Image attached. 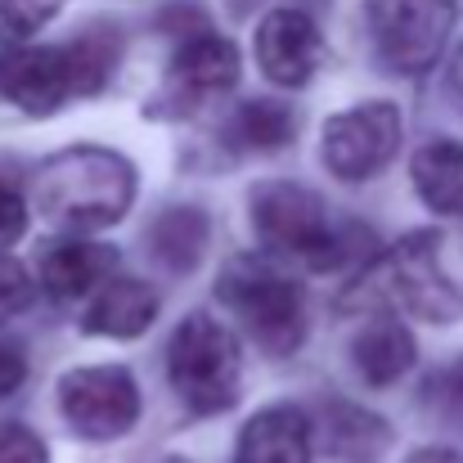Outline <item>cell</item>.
<instances>
[{
	"mask_svg": "<svg viewBox=\"0 0 463 463\" xmlns=\"http://www.w3.org/2000/svg\"><path fill=\"white\" fill-rule=\"evenodd\" d=\"M136 166L113 149L72 145L36 171V212L54 230H104L127 216Z\"/></svg>",
	"mask_w": 463,
	"mask_h": 463,
	"instance_id": "1",
	"label": "cell"
},
{
	"mask_svg": "<svg viewBox=\"0 0 463 463\" xmlns=\"http://www.w3.org/2000/svg\"><path fill=\"white\" fill-rule=\"evenodd\" d=\"M225 307L243 319L252 342L270 355H293L307 337V302L288 270L257 257H234L216 284Z\"/></svg>",
	"mask_w": 463,
	"mask_h": 463,
	"instance_id": "2",
	"label": "cell"
},
{
	"mask_svg": "<svg viewBox=\"0 0 463 463\" xmlns=\"http://www.w3.org/2000/svg\"><path fill=\"white\" fill-rule=\"evenodd\" d=\"M166 373L175 396L194 414H221L239 401L243 383V355L234 333L212 315H189L166 346Z\"/></svg>",
	"mask_w": 463,
	"mask_h": 463,
	"instance_id": "3",
	"label": "cell"
},
{
	"mask_svg": "<svg viewBox=\"0 0 463 463\" xmlns=\"http://www.w3.org/2000/svg\"><path fill=\"white\" fill-rule=\"evenodd\" d=\"M248 207H252V225L270 243V252L302 261L310 270H333V266H342V257L351 261V248H342V234L328 225L324 203L302 184H284V180L257 184Z\"/></svg>",
	"mask_w": 463,
	"mask_h": 463,
	"instance_id": "4",
	"label": "cell"
},
{
	"mask_svg": "<svg viewBox=\"0 0 463 463\" xmlns=\"http://www.w3.org/2000/svg\"><path fill=\"white\" fill-rule=\"evenodd\" d=\"M437 248H441V234H410V239H401V243L360 279V288L369 284L378 298L414 310L419 319H432V324L459 319L463 293L446 279V270H441V261H437Z\"/></svg>",
	"mask_w": 463,
	"mask_h": 463,
	"instance_id": "5",
	"label": "cell"
},
{
	"mask_svg": "<svg viewBox=\"0 0 463 463\" xmlns=\"http://www.w3.org/2000/svg\"><path fill=\"white\" fill-rule=\"evenodd\" d=\"M59 405L77 437L113 441L140 419V387L122 364H86L59 378Z\"/></svg>",
	"mask_w": 463,
	"mask_h": 463,
	"instance_id": "6",
	"label": "cell"
},
{
	"mask_svg": "<svg viewBox=\"0 0 463 463\" xmlns=\"http://www.w3.org/2000/svg\"><path fill=\"white\" fill-rule=\"evenodd\" d=\"M455 27V0H369V32L396 72H428Z\"/></svg>",
	"mask_w": 463,
	"mask_h": 463,
	"instance_id": "7",
	"label": "cell"
},
{
	"mask_svg": "<svg viewBox=\"0 0 463 463\" xmlns=\"http://www.w3.org/2000/svg\"><path fill=\"white\" fill-rule=\"evenodd\" d=\"M401 136H405L401 109L387 104V99L333 113L328 127H324V140H319L324 166L337 180H369L401 154Z\"/></svg>",
	"mask_w": 463,
	"mask_h": 463,
	"instance_id": "8",
	"label": "cell"
},
{
	"mask_svg": "<svg viewBox=\"0 0 463 463\" xmlns=\"http://www.w3.org/2000/svg\"><path fill=\"white\" fill-rule=\"evenodd\" d=\"M0 95L23 113H54L77 95V68L68 45H5L0 50Z\"/></svg>",
	"mask_w": 463,
	"mask_h": 463,
	"instance_id": "9",
	"label": "cell"
},
{
	"mask_svg": "<svg viewBox=\"0 0 463 463\" xmlns=\"http://www.w3.org/2000/svg\"><path fill=\"white\" fill-rule=\"evenodd\" d=\"M257 63L275 86H307L324 63V36L302 9H270L257 27Z\"/></svg>",
	"mask_w": 463,
	"mask_h": 463,
	"instance_id": "10",
	"label": "cell"
},
{
	"mask_svg": "<svg viewBox=\"0 0 463 463\" xmlns=\"http://www.w3.org/2000/svg\"><path fill=\"white\" fill-rule=\"evenodd\" d=\"M414 355H419L414 333H410L392 310L373 315V319L355 333V342H351V360H355V369H360V378H364L369 387H392V383H401V378L414 369Z\"/></svg>",
	"mask_w": 463,
	"mask_h": 463,
	"instance_id": "11",
	"label": "cell"
},
{
	"mask_svg": "<svg viewBox=\"0 0 463 463\" xmlns=\"http://www.w3.org/2000/svg\"><path fill=\"white\" fill-rule=\"evenodd\" d=\"M113 261L118 252L104 248V243H59L41 257V288L54 298V302H77V298H90L109 284L113 275Z\"/></svg>",
	"mask_w": 463,
	"mask_h": 463,
	"instance_id": "12",
	"label": "cell"
},
{
	"mask_svg": "<svg viewBox=\"0 0 463 463\" xmlns=\"http://www.w3.org/2000/svg\"><path fill=\"white\" fill-rule=\"evenodd\" d=\"M239 463H310V423L302 410L275 405L243 423Z\"/></svg>",
	"mask_w": 463,
	"mask_h": 463,
	"instance_id": "13",
	"label": "cell"
},
{
	"mask_svg": "<svg viewBox=\"0 0 463 463\" xmlns=\"http://www.w3.org/2000/svg\"><path fill=\"white\" fill-rule=\"evenodd\" d=\"M166 77H171V86H180L189 95H221L239 81V50L225 36H212V32L184 36L171 54Z\"/></svg>",
	"mask_w": 463,
	"mask_h": 463,
	"instance_id": "14",
	"label": "cell"
},
{
	"mask_svg": "<svg viewBox=\"0 0 463 463\" xmlns=\"http://www.w3.org/2000/svg\"><path fill=\"white\" fill-rule=\"evenodd\" d=\"M154 319H157V298H154V288L140 284V279H109L95 293V302L86 307V315H81L86 333H95V337H122V342L140 337Z\"/></svg>",
	"mask_w": 463,
	"mask_h": 463,
	"instance_id": "15",
	"label": "cell"
},
{
	"mask_svg": "<svg viewBox=\"0 0 463 463\" xmlns=\"http://www.w3.org/2000/svg\"><path fill=\"white\" fill-rule=\"evenodd\" d=\"M419 198L437 216H463V145L459 140H432L410 162Z\"/></svg>",
	"mask_w": 463,
	"mask_h": 463,
	"instance_id": "16",
	"label": "cell"
},
{
	"mask_svg": "<svg viewBox=\"0 0 463 463\" xmlns=\"http://www.w3.org/2000/svg\"><path fill=\"white\" fill-rule=\"evenodd\" d=\"M324 432H328V450L346 463H373L392 441V432L378 414L355 410L346 401H333L324 410Z\"/></svg>",
	"mask_w": 463,
	"mask_h": 463,
	"instance_id": "17",
	"label": "cell"
},
{
	"mask_svg": "<svg viewBox=\"0 0 463 463\" xmlns=\"http://www.w3.org/2000/svg\"><path fill=\"white\" fill-rule=\"evenodd\" d=\"M149 248L166 270H194L203 261L207 248V216L198 207H171L157 216V225L149 230Z\"/></svg>",
	"mask_w": 463,
	"mask_h": 463,
	"instance_id": "18",
	"label": "cell"
},
{
	"mask_svg": "<svg viewBox=\"0 0 463 463\" xmlns=\"http://www.w3.org/2000/svg\"><path fill=\"white\" fill-rule=\"evenodd\" d=\"M234 131L248 149H284L293 136H298V122L284 104H270V99H257V104H243L239 118H234Z\"/></svg>",
	"mask_w": 463,
	"mask_h": 463,
	"instance_id": "19",
	"label": "cell"
},
{
	"mask_svg": "<svg viewBox=\"0 0 463 463\" xmlns=\"http://www.w3.org/2000/svg\"><path fill=\"white\" fill-rule=\"evenodd\" d=\"M68 50H72V68H77V95L104 90V81L118 63V36L95 27V32H81L77 41H68Z\"/></svg>",
	"mask_w": 463,
	"mask_h": 463,
	"instance_id": "20",
	"label": "cell"
},
{
	"mask_svg": "<svg viewBox=\"0 0 463 463\" xmlns=\"http://www.w3.org/2000/svg\"><path fill=\"white\" fill-rule=\"evenodd\" d=\"M59 9H63V0H0V36L23 41V36L41 32Z\"/></svg>",
	"mask_w": 463,
	"mask_h": 463,
	"instance_id": "21",
	"label": "cell"
},
{
	"mask_svg": "<svg viewBox=\"0 0 463 463\" xmlns=\"http://www.w3.org/2000/svg\"><path fill=\"white\" fill-rule=\"evenodd\" d=\"M27 307H32V275L14 257H0V324Z\"/></svg>",
	"mask_w": 463,
	"mask_h": 463,
	"instance_id": "22",
	"label": "cell"
},
{
	"mask_svg": "<svg viewBox=\"0 0 463 463\" xmlns=\"http://www.w3.org/2000/svg\"><path fill=\"white\" fill-rule=\"evenodd\" d=\"M0 463H50L45 441L23 423H0Z\"/></svg>",
	"mask_w": 463,
	"mask_h": 463,
	"instance_id": "23",
	"label": "cell"
},
{
	"mask_svg": "<svg viewBox=\"0 0 463 463\" xmlns=\"http://www.w3.org/2000/svg\"><path fill=\"white\" fill-rule=\"evenodd\" d=\"M23 230H27V203L14 184L0 180V257H5V248H14L23 239Z\"/></svg>",
	"mask_w": 463,
	"mask_h": 463,
	"instance_id": "24",
	"label": "cell"
},
{
	"mask_svg": "<svg viewBox=\"0 0 463 463\" xmlns=\"http://www.w3.org/2000/svg\"><path fill=\"white\" fill-rule=\"evenodd\" d=\"M23 373H27V364H23V355H18L14 346H5V342H0V401L18 392V383H23Z\"/></svg>",
	"mask_w": 463,
	"mask_h": 463,
	"instance_id": "25",
	"label": "cell"
},
{
	"mask_svg": "<svg viewBox=\"0 0 463 463\" xmlns=\"http://www.w3.org/2000/svg\"><path fill=\"white\" fill-rule=\"evenodd\" d=\"M405 463H463L459 450H441V446H432V450H419V455H410Z\"/></svg>",
	"mask_w": 463,
	"mask_h": 463,
	"instance_id": "26",
	"label": "cell"
},
{
	"mask_svg": "<svg viewBox=\"0 0 463 463\" xmlns=\"http://www.w3.org/2000/svg\"><path fill=\"white\" fill-rule=\"evenodd\" d=\"M455 90H459V99H463V50H459V59H455Z\"/></svg>",
	"mask_w": 463,
	"mask_h": 463,
	"instance_id": "27",
	"label": "cell"
},
{
	"mask_svg": "<svg viewBox=\"0 0 463 463\" xmlns=\"http://www.w3.org/2000/svg\"><path fill=\"white\" fill-rule=\"evenodd\" d=\"M166 463H189V459H166Z\"/></svg>",
	"mask_w": 463,
	"mask_h": 463,
	"instance_id": "28",
	"label": "cell"
}]
</instances>
